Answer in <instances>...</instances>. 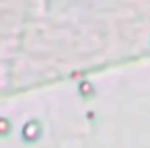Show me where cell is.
Masks as SVG:
<instances>
[{
    "label": "cell",
    "mask_w": 150,
    "mask_h": 148,
    "mask_svg": "<svg viewBox=\"0 0 150 148\" xmlns=\"http://www.w3.org/2000/svg\"><path fill=\"white\" fill-rule=\"evenodd\" d=\"M23 136H25V140H35L37 136H39V123L37 121H29L25 127H23Z\"/></svg>",
    "instance_id": "1"
}]
</instances>
